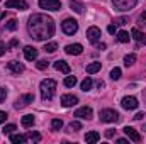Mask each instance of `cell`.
Segmentation results:
<instances>
[{
    "label": "cell",
    "instance_id": "obj_47",
    "mask_svg": "<svg viewBox=\"0 0 146 144\" xmlns=\"http://www.w3.org/2000/svg\"><path fill=\"white\" fill-rule=\"evenodd\" d=\"M3 17H5V14H3V12H0V19H3Z\"/></svg>",
    "mask_w": 146,
    "mask_h": 144
},
{
    "label": "cell",
    "instance_id": "obj_17",
    "mask_svg": "<svg viewBox=\"0 0 146 144\" xmlns=\"http://www.w3.org/2000/svg\"><path fill=\"white\" fill-rule=\"evenodd\" d=\"M54 70L65 73V75H68V73H70V65H68L66 61H63V59H58V61L54 63Z\"/></svg>",
    "mask_w": 146,
    "mask_h": 144
},
{
    "label": "cell",
    "instance_id": "obj_38",
    "mask_svg": "<svg viewBox=\"0 0 146 144\" xmlns=\"http://www.w3.org/2000/svg\"><path fill=\"white\" fill-rule=\"evenodd\" d=\"M107 31H109L110 34H115V32H117V27H115V24H110L109 27H107Z\"/></svg>",
    "mask_w": 146,
    "mask_h": 144
},
{
    "label": "cell",
    "instance_id": "obj_45",
    "mask_svg": "<svg viewBox=\"0 0 146 144\" xmlns=\"http://www.w3.org/2000/svg\"><path fill=\"white\" fill-rule=\"evenodd\" d=\"M97 49H100V51H102V49H106V44H104V42H100V44L97 46Z\"/></svg>",
    "mask_w": 146,
    "mask_h": 144
},
{
    "label": "cell",
    "instance_id": "obj_34",
    "mask_svg": "<svg viewBox=\"0 0 146 144\" xmlns=\"http://www.w3.org/2000/svg\"><path fill=\"white\" fill-rule=\"evenodd\" d=\"M68 129H70V131H80V129H82V124H80V122H76V120H75V122H70Z\"/></svg>",
    "mask_w": 146,
    "mask_h": 144
},
{
    "label": "cell",
    "instance_id": "obj_42",
    "mask_svg": "<svg viewBox=\"0 0 146 144\" xmlns=\"http://www.w3.org/2000/svg\"><path fill=\"white\" fill-rule=\"evenodd\" d=\"M143 117H145V114H143V112H139V114H136V115H134L133 119H134V120H141Z\"/></svg>",
    "mask_w": 146,
    "mask_h": 144
},
{
    "label": "cell",
    "instance_id": "obj_44",
    "mask_svg": "<svg viewBox=\"0 0 146 144\" xmlns=\"http://www.w3.org/2000/svg\"><path fill=\"white\" fill-rule=\"evenodd\" d=\"M127 143V139H124V137H121V139H117V144H126Z\"/></svg>",
    "mask_w": 146,
    "mask_h": 144
},
{
    "label": "cell",
    "instance_id": "obj_2",
    "mask_svg": "<svg viewBox=\"0 0 146 144\" xmlns=\"http://www.w3.org/2000/svg\"><path fill=\"white\" fill-rule=\"evenodd\" d=\"M39 90H41V97L44 100H51L54 97V90H56V81L51 80V78H46L41 81L39 85Z\"/></svg>",
    "mask_w": 146,
    "mask_h": 144
},
{
    "label": "cell",
    "instance_id": "obj_14",
    "mask_svg": "<svg viewBox=\"0 0 146 144\" xmlns=\"http://www.w3.org/2000/svg\"><path fill=\"white\" fill-rule=\"evenodd\" d=\"M7 68H9V71H12L14 75H21V73L24 71V65L19 63V61H10L7 65Z\"/></svg>",
    "mask_w": 146,
    "mask_h": 144
},
{
    "label": "cell",
    "instance_id": "obj_36",
    "mask_svg": "<svg viewBox=\"0 0 146 144\" xmlns=\"http://www.w3.org/2000/svg\"><path fill=\"white\" fill-rule=\"evenodd\" d=\"M126 22H127V19H124V17H119V19H115V20H114V24H115V26H124Z\"/></svg>",
    "mask_w": 146,
    "mask_h": 144
},
{
    "label": "cell",
    "instance_id": "obj_37",
    "mask_svg": "<svg viewBox=\"0 0 146 144\" xmlns=\"http://www.w3.org/2000/svg\"><path fill=\"white\" fill-rule=\"evenodd\" d=\"M5 97H7V90L5 88H0V104L5 100Z\"/></svg>",
    "mask_w": 146,
    "mask_h": 144
},
{
    "label": "cell",
    "instance_id": "obj_8",
    "mask_svg": "<svg viewBox=\"0 0 146 144\" xmlns=\"http://www.w3.org/2000/svg\"><path fill=\"white\" fill-rule=\"evenodd\" d=\"M87 37H88V41H90L92 44H97V42L100 41V29L95 27V26L88 27V29H87Z\"/></svg>",
    "mask_w": 146,
    "mask_h": 144
},
{
    "label": "cell",
    "instance_id": "obj_20",
    "mask_svg": "<svg viewBox=\"0 0 146 144\" xmlns=\"http://www.w3.org/2000/svg\"><path fill=\"white\" fill-rule=\"evenodd\" d=\"M100 71V63L99 61H94V63H90V65H87V73L88 75H94V73Z\"/></svg>",
    "mask_w": 146,
    "mask_h": 144
},
{
    "label": "cell",
    "instance_id": "obj_5",
    "mask_svg": "<svg viewBox=\"0 0 146 144\" xmlns=\"http://www.w3.org/2000/svg\"><path fill=\"white\" fill-rule=\"evenodd\" d=\"M121 117H119V114L115 112V110H112V108H104V110H100V120L102 122H117Z\"/></svg>",
    "mask_w": 146,
    "mask_h": 144
},
{
    "label": "cell",
    "instance_id": "obj_16",
    "mask_svg": "<svg viewBox=\"0 0 146 144\" xmlns=\"http://www.w3.org/2000/svg\"><path fill=\"white\" fill-rule=\"evenodd\" d=\"M76 102H78V98L75 95H63L61 97V105L63 107H73Z\"/></svg>",
    "mask_w": 146,
    "mask_h": 144
},
{
    "label": "cell",
    "instance_id": "obj_4",
    "mask_svg": "<svg viewBox=\"0 0 146 144\" xmlns=\"http://www.w3.org/2000/svg\"><path fill=\"white\" fill-rule=\"evenodd\" d=\"M61 29H63V32H65V34L73 36V34L78 31V22H76L75 19H65V20H63V24H61Z\"/></svg>",
    "mask_w": 146,
    "mask_h": 144
},
{
    "label": "cell",
    "instance_id": "obj_24",
    "mask_svg": "<svg viewBox=\"0 0 146 144\" xmlns=\"http://www.w3.org/2000/svg\"><path fill=\"white\" fill-rule=\"evenodd\" d=\"M26 139H27V141L39 143V141H41V134H39V132H33V131H29V132L26 134Z\"/></svg>",
    "mask_w": 146,
    "mask_h": 144
},
{
    "label": "cell",
    "instance_id": "obj_10",
    "mask_svg": "<svg viewBox=\"0 0 146 144\" xmlns=\"http://www.w3.org/2000/svg\"><path fill=\"white\" fill-rule=\"evenodd\" d=\"M121 105L126 110H134V108L138 107V98L136 97H124L121 100Z\"/></svg>",
    "mask_w": 146,
    "mask_h": 144
},
{
    "label": "cell",
    "instance_id": "obj_23",
    "mask_svg": "<svg viewBox=\"0 0 146 144\" xmlns=\"http://www.w3.org/2000/svg\"><path fill=\"white\" fill-rule=\"evenodd\" d=\"M21 122H22L24 127H33L34 126V115H24Z\"/></svg>",
    "mask_w": 146,
    "mask_h": 144
},
{
    "label": "cell",
    "instance_id": "obj_43",
    "mask_svg": "<svg viewBox=\"0 0 146 144\" xmlns=\"http://www.w3.org/2000/svg\"><path fill=\"white\" fill-rule=\"evenodd\" d=\"M17 44H19V41H17V39H12V41L9 42V46H10V48H15Z\"/></svg>",
    "mask_w": 146,
    "mask_h": 144
},
{
    "label": "cell",
    "instance_id": "obj_7",
    "mask_svg": "<svg viewBox=\"0 0 146 144\" xmlns=\"http://www.w3.org/2000/svg\"><path fill=\"white\" fill-rule=\"evenodd\" d=\"M39 7L44 10H60L61 2L60 0H39Z\"/></svg>",
    "mask_w": 146,
    "mask_h": 144
},
{
    "label": "cell",
    "instance_id": "obj_28",
    "mask_svg": "<svg viewBox=\"0 0 146 144\" xmlns=\"http://www.w3.org/2000/svg\"><path fill=\"white\" fill-rule=\"evenodd\" d=\"M17 26H19V22H17L15 19H12V20H9V22L5 24V29H7V31H15Z\"/></svg>",
    "mask_w": 146,
    "mask_h": 144
},
{
    "label": "cell",
    "instance_id": "obj_39",
    "mask_svg": "<svg viewBox=\"0 0 146 144\" xmlns=\"http://www.w3.org/2000/svg\"><path fill=\"white\" fill-rule=\"evenodd\" d=\"M114 134H115V131H114V129H107V131H106V137H107V139H110Z\"/></svg>",
    "mask_w": 146,
    "mask_h": 144
},
{
    "label": "cell",
    "instance_id": "obj_32",
    "mask_svg": "<svg viewBox=\"0 0 146 144\" xmlns=\"http://www.w3.org/2000/svg\"><path fill=\"white\" fill-rule=\"evenodd\" d=\"M110 78H112V80H119V78H121V68L110 70Z\"/></svg>",
    "mask_w": 146,
    "mask_h": 144
},
{
    "label": "cell",
    "instance_id": "obj_15",
    "mask_svg": "<svg viewBox=\"0 0 146 144\" xmlns=\"http://www.w3.org/2000/svg\"><path fill=\"white\" fill-rule=\"evenodd\" d=\"M24 56H26L27 61H34L37 58V49L33 48V46H26V48H24Z\"/></svg>",
    "mask_w": 146,
    "mask_h": 144
},
{
    "label": "cell",
    "instance_id": "obj_41",
    "mask_svg": "<svg viewBox=\"0 0 146 144\" xmlns=\"http://www.w3.org/2000/svg\"><path fill=\"white\" fill-rule=\"evenodd\" d=\"M5 120H7V114L3 110H0V124H3Z\"/></svg>",
    "mask_w": 146,
    "mask_h": 144
},
{
    "label": "cell",
    "instance_id": "obj_9",
    "mask_svg": "<svg viewBox=\"0 0 146 144\" xmlns=\"http://www.w3.org/2000/svg\"><path fill=\"white\" fill-rule=\"evenodd\" d=\"M122 131H124L126 137H127V139H131L133 143H139V141H141V134H139L134 127H127V126H126Z\"/></svg>",
    "mask_w": 146,
    "mask_h": 144
},
{
    "label": "cell",
    "instance_id": "obj_29",
    "mask_svg": "<svg viewBox=\"0 0 146 144\" xmlns=\"http://www.w3.org/2000/svg\"><path fill=\"white\" fill-rule=\"evenodd\" d=\"M136 63V54H127L126 58H124V65L126 66H131V65H134Z\"/></svg>",
    "mask_w": 146,
    "mask_h": 144
},
{
    "label": "cell",
    "instance_id": "obj_25",
    "mask_svg": "<svg viewBox=\"0 0 146 144\" xmlns=\"http://www.w3.org/2000/svg\"><path fill=\"white\" fill-rule=\"evenodd\" d=\"M92 85H94L92 78H85V80L82 81V85H80V87H82V90H83V92H88V90L92 88Z\"/></svg>",
    "mask_w": 146,
    "mask_h": 144
},
{
    "label": "cell",
    "instance_id": "obj_33",
    "mask_svg": "<svg viewBox=\"0 0 146 144\" xmlns=\"http://www.w3.org/2000/svg\"><path fill=\"white\" fill-rule=\"evenodd\" d=\"M36 66H37V70H46V68L49 66V63H48L46 59H41V61H37L36 63Z\"/></svg>",
    "mask_w": 146,
    "mask_h": 144
},
{
    "label": "cell",
    "instance_id": "obj_35",
    "mask_svg": "<svg viewBox=\"0 0 146 144\" xmlns=\"http://www.w3.org/2000/svg\"><path fill=\"white\" fill-rule=\"evenodd\" d=\"M14 131H15V126L14 124H9V126L3 127V134H12Z\"/></svg>",
    "mask_w": 146,
    "mask_h": 144
},
{
    "label": "cell",
    "instance_id": "obj_21",
    "mask_svg": "<svg viewBox=\"0 0 146 144\" xmlns=\"http://www.w3.org/2000/svg\"><path fill=\"white\" fill-rule=\"evenodd\" d=\"M70 5H72V10H75L76 14H83V9H85V7H83L82 2H78V0H72Z\"/></svg>",
    "mask_w": 146,
    "mask_h": 144
},
{
    "label": "cell",
    "instance_id": "obj_48",
    "mask_svg": "<svg viewBox=\"0 0 146 144\" xmlns=\"http://www.w3.org/2000/svg\"><path fill=\"white\" fill-rule=\"evenodd\" d=\"M145 97H146V93H145Z\"/></svg>",
    "mask_w": 146,
    "mask_h": 144
},
{
    "label": "cell",
    "instance_id": "obj_19",
    "mask_svg": "<svg viewBox=\"0 0 146 144\" xmlns=\"http://www.w3.org/2000/svg\"><path fill=\"white\" fill-rule=\"evenodd\" d=\"M100 139V134L99 132H95V131H92V132H87V136H85V141L88 144H94V143H97Z\"/></svg>",
    "mask_w": 146,
    "mask_h": 144
},
{
    "label": "cell",
    "instance_id": "obj_30",
    "mask_svg": "<svg viewBox=\"0 0 146 144\" xmlns=\"http://www.w3.org/2000/svg\"><path fill=\"white\" fill-rule=\"evenodd\" d=\"M75 85H76V78H75V76H66V78H65V87L72 88Z\"/></svg>",
    "mask_w": 146,
    "mask_h": 144
},
{
    "label": "cell",
    "instance_id": "obj_31",
    "mask_svg": "<svg viewBox=\"0 0 146 144\" xmlns=\"http://www.w3.org/2000/svg\"><path fill=\"white\" fill-rule=\"evenodd\" d=\"M58 49V44L56 42H48L46 46H44V51H48V53H54Z\"/></svg>",
    "mask_w": 146,
    "mask_h": 144
},
{
    "label": "cell",
    "instance_id": "obj_18",
    "mask_svg": "<svg viewBox=\"0 0 146 144\" xmlns=\"http://www.w3.org/2000/svg\"><path fill=\"white\" fill-rule=\"evenodd\" d=\"M131 36L134 37L138 42H141V44H146V36H145V32H143V31H139L138 27H134V29L131 31Z\"/></svg>",
    "mask_w": 146,
    "mask_h": 144
},
{
    "label": "cell",
    "instance_id": "obj_11",
    "mask_svg": "<svg viewBox=\"0 0 146 144\" xmlns=\"http://www.w3.org/2000/svg\"><path fill=\"white\" fill-rule=\"evenodd\" d=\"M7 9H17V10H26L27 9V3L24 0H9L5 3Z\"/></svg>",
    "mask_w": 146,
    "mask_h": 144
},
{
    "label": "cell",
    "instance_id": "obj_46",
    "mask_svg": "<svg viewBox=\"0 0 146 144\" xmlns=\"http://www.w3.org/2000/svg\"><path fill=\"white\" fill-rule=\"evenodd\" d=\"M97 87L99 88H104V81H97Z\"/></svg>",
    "mask_w": 146,
    "mask_h": 144
},
{
    "label": "cell",
    "instance_id": "obj_1",
    "mask_svg": "<svg viewBox=\"0 0 146 144\" xmlns=\"http://www.w3.org/2000/svg\"><path fill=\"white\" fill-rule=\"evenodd\" d=\"M27 29L31 37H34L36 41H46L54 34V22L49 15L33 14L27 22Z\"/></svg>",
    "mask_w": 146,
    "mask_h": 144
},
{
    "label": "cell",
    "instance_id": "obj_13",
    "mask_svg": "<svg viewBox=\"0 0 146 144\" xmlns=\"http://www.w3.org/2000/svg\"><path fill=\"white\" fill-rule=\"evenodd\" d=\"M92 108L90 107H82V108H78L76 112H75V117H80V119H92Z\"/></svg>",
    "mask_w": 146,
    "mask_h": 144
},
{
    "label": "cell",
    "instance_id": "obj_26",
    "mask_svg": "<svg viewBox=\"0 0 146 144\" xmlns=\"http://www.w3.org/2000/svg\"><path fill=\"white\" fill-rule=\"evenodd\" d=\"M10 141L17 144V143H26L27 139H26V136H22V134H12V136H10Z\"/></svg>",
    "mask_w": 146,
    "mask_h": 144
},
{
    "label": "cell",
    "instance_id": "obj_12",
    "mask_svg": "<svg viewBox=\"0 0 146 144\" xmlns=\"http://www.w3.org/2000/svg\"><path fill=\"white\" fill-rule=\"evenodd\" d=\"M65 51H66V54L78 56V54H82V53H83V48H82V44H68V46L65 48Z\"/></svg>",
    "mask_w": 146,
    "mask_h": 144
},
{
    "label": "cell",
    "instance_id": "obj_40",
    "mask_svg": "<svg viewBox=\"0 0 146 144\" xmlns=\"http://www.w3.org/2000/svg\"><path fill=\"white\" fill-rule=\"evenodd\" d=\"M5 49H7V46H5V42H3V41H0V56H3V53H5Z\"/></svg>",
    "mask_w": 146,
    "mask_h": 144
},
{
    "label": "cell",
    "instance_id": "obj_27",
    "mask_svg": "<svg viewBox=\"0 0 146 144\" xmlns=\"http://www.w3.org/2000/svg\"><path fill=\"white\" fill-rule=\"evenodd\" d=\"M61 127H63L61 119H53V120H51V129H53V131H60Z\"/></svg>",
    "mask_w": 146,
    "mask_h": 144
},
{
    "label": "cell",
    "instance_id": "obj_3",
    "mask_svg": "<svg viewBox=\"0 0 146 144\" xmlns=\"http://www.w3.org/2000/svg\"><path fill=\"white\" fill-rule=\"evenodd\" d=\"M112 3H114V7H115L117 10H121V12H127V10H131V9L136 7L138 0H112Z\"/></svg>",
    "mask_w": 146,
    "mask_h": 144
},
{
    "label": "cell",
    "instance_id": "obj_6",
    "mask_svg": "<svg viewBox=\"0 0 146 144\" xmlns=\"http://www.w3.org/2000/svg\"><path fill=\"white\" fill-rule=\"evenodd\" d=\"M34 102V95L33 93H26V95H21L17 100H15V104H14V108H24L27 107L29 104H33Z\"/></svg>",
    "mask_w": 146,
    "mask_h": 144
},
{
    "label": "cell",
    "instance_id": "obj_22",
    "mask_svg": "<svg viewBox=\"0 0 146 144\" xmlns=\"http://www.w3.org/2000/svg\"><path fill=\"white\" fill-rule=\"evenodd\" d=\"M129 39H131V34L127 31H119L117 32V41L119 42H129Z\"/></svg>",
    "mask_w": 146,
    "mask_h": 144
}]
</instances>
